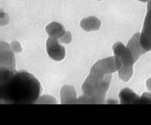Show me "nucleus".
<instances>
[{"instance_id":"6","label":"nucleus","mask_w":151,"mask_h":125,"mask_svg":"<svg viewBox=\"0 0 151 125\" xmlns=\"http://www.w3.org/2000/svg\"><path fill=\"white\" fill-rule=\"evenodd\" d=\"M14 54L6 42L1 43V68L15 69Z\"/></svg>"},{"instance_id":"13","label":"nucleus","mask_w":151,"mask_h":125,"mask_svg":"<svg viewBox=\"0 0 151 125\" xmlns=\"http://www.w3.org/2000/svg\"><path fill=\"white\" fill-rule=\"evenodd\" d=\"M60 41L62 43H70L71 42V34L70 32H66L65 34L60 38Z\"/></svg>"},{"instance_id":"8","label":"nucleus","mask_w":151,"mask_h":125,"mask_svg":"<svg viewBox=\"0 0 151 125\" xmlns=\"http://www.w3.org/2000/svg\"><path fill=\"white\" fill-rule=\"evenodd\" d=\"M119 97L122 104H139L140 98L131 89L125 88L121 90Z\"/></svg>"},{"instance_id":"12","label":"nucleus","mask_w":151,"mask_h":125,"mask_svg":"<svg viewBox=\"0 0 151 125\" xmlns=\"http://www.w3.org/2000/svg\"><path fill=\"white\" fill-rule=\"evenodd\" d=\"M139 104H151V93H145L140 98Z\"/></svg>"},{"instance_id":"4","label":"nucleus","mask_w":151,"mask_h":125,"mask_svg":"<svg viewBox=\"0 0 151 125\" xmlns=\"http://www.w3.org/2000/svg\"><path fill=\"white\" fill-rule=\"evenodd\" d=\"M139 42L146 51H151V0H149L147 4V12L140 35Z\"/></svg>"},{"instance_id":"11","label":"nucleus","mask_w":151,"mask_h":125,"mask_svg":"<svg viewBox=\"0 0 151 125\" xmlns=\"http://www.w3.org/2000/svg\"><path fill=\"white\" fill-rule=\"evenodd\" d=\"M46 31L50 37L56 38L62 37L66 33L63 26L57 22H52L49 24L46 27Z\"/></svg>"},{"instance_id":"15","label":"nucleus","mask_w":151,"mask_h":125,"mask_svg":"<svg viewBox=\"0 0 151 125\" xmlns=\"http://www.w3.org/2000/svg\"><path fill=\"white\" fill-rule=\"evenodd\" d=\"M139 1H143V2H147V1H149V0H139Z\"/></svg>"},{"instance_id":"3","label":"nucleus","mask_w":151,"mask_h":125,"mask_svg":"<svg viewBox=\"0 0 151 125\" xmlns=\"http://www.w3.org/2000/svg\"><path fill=\"white\" fill-rule=\"evenodd\" d=\"M115 56L118 57L122 63V66L118 70L119 78L124 81H128L133 74L134 57L129 49L121 42H117L113 46Z\"/></svg>"},{"instance_id":"9","label":"nucleus","mask_w":151,"mask_h":125,"mask_svg":"<svg viewBox=\"0 0 151 125\" xmlns=\"http://www.w3.org/2000/svg\"><path fill=\"white\" fill-rule=\"evenodd\" d=\"M62 104H78L76 93L73 87L65 85L61 90Z\"/></svg>"},{"instance_id":"1","label":"nucleus","mask_w":151,"mask_h":125,"mask_svg":"<svg viewBox=\"0 0 151 125\" xmlns=\"http://www.w3.org/2000/svg\"><path fill=\"white\" fill-rule=\"evenodd\" d=\"M41 93V85L32 74L26 71L1 69V104H35Z\"/></svg>"},{"instance_id":"14","label":"nucleus","mask_w":151,"mask_h":125,"mask_svg":"<svg viewBox=\"0 0 151 125\" xmlns=\"http://www.w3.org/2000/svg\"><path fill=\"white\" fill-rule=\"evenodd\" d=\"M12 48L14 49V51H20V50H19V49H21V46L20 45V44H19L18 43H17V42H13L12 43Z\"/></svg>"},{"instance_id":"5","label":"nucleus","mask_w":151,"mask_h":125,"mask_svg":"<svg viewBox=\"0 0 151 125\" xmlns=\"http://www.w3.org/2000/svg\"><path fill=\"white\" fill-rule=\"evenodd\" d=\"M46 50L50 57L54 61H62L65 57V49L59 44L58 38H56L50 37L47 40Z\"/></svg>"},{"instance_id":"10","label":"nucleus","mask_w":151,"mask_h":125,"mask_svg":"<svg viewBox=\"0 0 151 125\" xmlns=\"http://www.w3.org/2000/svg\"><path fill=\"white\" fill-rule=\"evenodd\" d=\"M101 22L96 17L92 16L84 18L81 22V26L86 31L98 30L101 27Z\"/></svg>"},{"instance_id":"2","label":"nucleus","mask_w":151,"mask_h":125,"mask_svg":"<svg viewBox=\"0 0 151 125\" xmlns=\"http://www.w3.org/2000/svg\"><path fill=\"white\" fill-rule=\"evenodd\" d=\"M111 80V73L102 70L95 65L82 85L83 94L78 99V104H104L106 93Z\"/></svg>"},{"instance_id":"7","label":"nucleus","mask_w":151,"mask_h":125,"mask_svg":"<svg viewBox=\"0 0 151 125\" xmlns=\"http://www.w3.org/2000/svg\"><path fill=\"white\" fill-rule=\"evenodd\" d=\"M141 34L137 33L133 37H132L131 39L129 40L127 47L130 51L132 56L134 57V62H136L138 59L141 55L145 54L147 52L141 46L139 42V38Z\"/></svg>"}]
</instances>
